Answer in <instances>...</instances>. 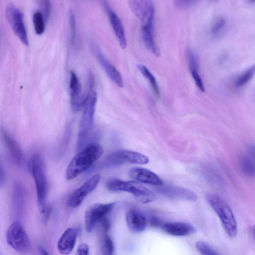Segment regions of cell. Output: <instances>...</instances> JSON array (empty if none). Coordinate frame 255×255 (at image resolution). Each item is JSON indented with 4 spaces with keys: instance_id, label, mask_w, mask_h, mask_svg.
Returning a JSON list of instances; mask_svg holds the SVG:
<instances>
[{
    "instance_id": "cell-26",
    "label": "cell",
    "mask_w": 255,
    "mask_h": 255,
    "mask_svg": "<svg viewBox=\"0 0 255 255\" xmlns=\"http://www.w3.org/2000/svg\"><path fill=\"white\" fill-rule=\"evenodd\" d=\"M226 25V20L223 17L217 18L213 23L211 32L213 35L219 34L225 28Z\"/></svg>"
},
{
    "instance_id": "cell-16",
    "label": "cell",
    "mask_w": 255,
    "mask_h": 255,
    "mask_svg": "<svg viewBox=\"0 0 255 255\" xmlns=\"http://www.w3.org/2000/svg\"><path fill=\"white\" fill-rule=\"evenodd\" d=\"M129 175L137 182L156 186L162 184V180L155 173L144 168H131L129 171Z\"/></svg>"
},
{
    "instance_id": "cell-13",
    "label": "cell",
    "mask_w": 255,
    "mask_h": 255,
    "mask_svg": "<svg viewBox=\"0 0 255 255\" xmlns=\"http://www.w3.org/2000/svg\"><path fill=\"white\" fill-rule=\"evenodd\" d=\"M69 88L71 97V104L73 110L78 111L84 107L86 96L81 94V85L79 80L73 71L70 72Z\"/></svg>"
},
{
    "instance_id": "cell-8",
    "label": "cell",
    "mask_w": 255,
    "mask_h": 255,
    "mask_svg": "<svg viewBox=\"0 0 255 255\" xmlns=\"http://www.w3.org/2000/svg\"><path fill=\"white\" fill-rule=\"evenodd\" d=\"M6 240L10 247L20 254H25L30 249L31 242L29 237L18 221L13 222L8 228Z\"/></svg>"
},
{
    "instance_id": "cell-14",
    "label": "cell",
    "mask_w": 255,
    "mask_h": 255,
    "mask_svg": "<svg viewBox=\"0 0 255 255\" xmlns=\"http://www.w3.org/2000/svg\"><path fill=\"white\" fill-rule=\"evenodd\" d=\"M0 136L12 161L17 165H20L23 160L22 150L15 140L3 128L0 129Z\"/></svg>"
},
{
    "instance_id": "cell-19",
    "label": "cell",
    "mask_w": 255,
    "mask_h": 255,
    "mask_svg": "<svg viewBox=\"0 0 255 255\" xmlns=\"http://www.w3.org/2000/svg\"><path fill=\"white\" fill-rule=\"evenodd\" d=\"M77 231L74 228H67L60 238L57 248L62 255H68L73 250L77 240Z\"/></svg>"
},
{
    "instance_id": "cell-10",
    "label": "cell",
    "mask_w": 255,
    "mask_h": 255,
    "mask_svg": "<svg viewBox=\"0 0 255 255\" xmlns=\"http://www.w3.org/2000/svg\"><path fill=\"white\" fill-rule=\"evenodd\" d=\"M116 202L95 203L90 205L86 210L84 216L85 230L87 232L92 231L96 224L102 221L111 211Z\"/></svg>"
},
{
    "instance_id": "cell-15",
    "label": "cell",
    "mask_w": 255,
    "mask_h": 255,
    "mask_svg": "<svg viewBox=\"0 0 255 255\" xmlns=\"http://www.w3.org/2000/svg\"><path fill=\"white\" fill-rule=\"evenodd\" d=\"M95 53L100 64L108 76L119 87L122 88L124 82L122 75L116 67L107 58L98 48L95 49Z\"/></svg>"
},
{
    "instance_id": "cell-7",
    "label": "cell",
    "mask_w": 255,
    "mask_h": 255,
    "mask_svg": "<svg viewBox=\"0 0 255 255\" xmlns=\"http://www.w3.org/2000/svg\"><path fill=\"white\" fill-rule=\"evenodd\" d=\"M148 158L137 152L129 150H119L107 155L101 166L107 168L125 164L142 165L149 162Z\"/></svg>"
},
{
    "instance_id": "cell-22",
    "label": "cell",
    "mask_w": 255,
    "mask_h": 255,
    "mask_svg": "<svg viewBox=\"0 0 255 255\" xmlns=\"http://www.w3.org/2000/svg\"><path fill=\"white\" fill-rule=\"evenodd\" d=\"M33 23L35 33L41 35L45 31V21L40 11H36L33 14Z\"/></svg>"
},
{
    "instance_id": "cell-33",
    "label": "cell",
    "mask_w": 255,
    "mask_h": 255,
    "mask_svg": "<svg viewBox=\"0 0 255 255\" xmlns=\"http://www.w3.org/2000/svg\"><path fill=\"white\" fill-rule=\"evenodd\" d=\"M39 253L41 255H49V254H48V253L47 252L46 250H45L44 248H40L39 249Z\"/></svg>"
},
{
    "instance_id": "cell-30",
    "label": "cell",
    "mask_w": 255,
    "mask_h": 255,
    "mask_svg": "<svg viewBox=\"0 0 255 255\" xmlns=\"http://www.w3.org/2000/svg\"><path fill=\"white\" fill-rule=\"evenodd\" d=\"M89 250V247L86 244H81L77 250L76 255H88Z\"/></svg>"
},
{
    "instance_id": "cell-4",
    "label": "cell",
    "mask_w": 255,
    "mask_h": 255,
    "mask_svg": "<svg viewBox=\"0 0 255 255\" xmlns=\"http://www.w3.org/2000/svg\"><path fill=\"white\" fill-rule=\"evenodd\" d=\"M97 101L96 92L89 89L83 108V111L80 123L77 143V149L79 150L84 147L93 129Z\"/></svg>"
},
{
    "instance_id": "cell-11",
    "label": "cell",
    "mask_w": 255,
    "mask_h": 255,
    "mask_svg": "<svg viewBox=\"0 0 255 255\" xmlns=\"http://www.w3.org/2000/svg\"><path fill=\"white\" fill-rule=\"evenodd\" d=\"M100 179V175L98 174H95L74 190L68 199L67 204L68 206L72 208H75L79 206L87 196L95 189Z\"/></svg>"
},
{
    "instance_id": "cell-2",
    "label": "cell",
    "mask_w": 255,
    "mask_h": 255,
    "mask_svg": "<svg viewBox=\"0 0 255 255\" xmlns=\"http://www.w3.org/2000/svg\"><path fill=\"white\" fill-rule=\"evenodd\" d=\"M29 166L36 186L38 208L41 213L44 214L48 184L43 160L39 155L35 154L31 157Z\"/></svg>"
},
{
    "instance_id": "cell-9",
    "label": "cell",
    "mask_w": 255,
    "mask_h": 255,
    "mask_svg": "<svg viewBox=\"0 0 255 255\" xmlns=\"http://www.w3.org/2000/svg\"><path fill=\"white\" fill-rule=\"evenodd\" d=\"M5 15L15 34L23 44L28 45L27 30L21 11L15 5L8 4L5 8Z\"/></svg>"
},
{
    "instance_id": "cell-32",
    "label": "cell",
    "mask_w": 255,
    "mask_h": 255,
    "mask_svg": "<svg viewBox=\"0 0 255 255\" xmlns=\"http://www.w3.org/2000/svg\"><path fill=\"white\" fill-rule=\"evenodd\" d=\"M150 224L154 227H160L162 222L161 221L157 218L155 217H152L150 219Z\"/></svg>"
},
{
    "instance_id": "cell-12",
    "label": "cell",
    "mask_w": 255,
    "mask_h": 255,
    "mask_svg": "<svg viewBox=\"0 0 255 255\" xmlns=\"http://www.w3.org/2000/svg\"><path fill=\"white\" fill-rule=\"evenodd\" d=\"M103 5L120 46L123 49L126 48L127 40L124 27L121 19L113 10L108 1H104Z\"/></svg>"
},
{
    "instance_id": "cell-29",
    "label": "cell",
    "mask_w": 255,
    "mask_h": 255,
    "mask_svg": "<svg viewBox=\"0 0 255 255\" xmlns=\"http://www.w3.org/2000/svg\"><path fill=\"white\" fill-rule=\"evenodd\" d=\"M40 2L42 8V10L40 11L44 17L45 22H46L50 13V3L48 0H42Z\"/></svg>"
},
{
    "instance_id": "cell-3",
    "label": "cell",
    "mask_w": 255,
    "mask_h": 255,
    "mask_svg": "<svg viewBox=\"0 0 255 255\" xmlns=\"http://www.w3.org/2000/svg\"><path fill=\"white\" fill-rule=\"evenodd\" d=\"M137 17L141 20V37L144 45L154 55L159 56L160 51L154 36V6L152 1L144 0Z\"/></svg>"
},
{
    "instance_id": "cell-28",
    "label": "cell",
    "mask_w": 255,
    "mask_h": 255,
    "mask_svg": "<svg viewBox=\"0 0 255 255\" xmlns=\"http://www.w3.org/2000/svg\"><path fill=\"white\" fill-rule=\"evenodd\" d=\"M69 21L70 30V39L71 43L73 44L75 39L76 27L74 15L72 11H70L69 12Z\"/></svg>"
},
{
    "instance_id": "cell-17",
    "label": "cell",
    "mask_w": 255,
    "mask_h": 255,
    "mask_svg": "<svg viewBox=\"0 0 255 255\" xmlns=\"http://www.w3.org/2000/svg\"><path fill=\"white\" fill-rule=\"evenodd\" d=\"M160 227L167 234L176 237L188 236L195 232L191 225L181 222L162 223Z\"/></svg>"
},
{
    "instance_id": "cell-1",
    "label": "cell",
    "mask_w": 255,
    "mask_h": 255,
    "mask_svg": "<svg viewBox=\"0 0 255 255\" xmlns=\"http://www.w3.org/2000/svg\"><path fill=\"white\" fill-rule=\"evenodd\" d=\"M104 149L96 143L88 144L71 160L66 171L67 180H72L85 172L103 154Z\"/></svg>"
},
{
    "instance_id": "cell-25",
    "label": "cell",
    "mask_w": 255,
    "mask_h": 255,
    "mask_svg": "<svg viewBox=\"0 0 255 255\" xmlns=\"http://www.w3.org/2000/svg\"><path fill=\"white\" fill-rule=\"evenodd\" d=\"M240 166L241 170L244 174L250 176L254 175V165L249 158H243L241 160Z\"/></svg>"
},
{
    "instance_id": "cell-5",
    "label": "cell",
    "mask_w": 255,
    "mask_h": 255,
    "mask_svg": "<svg viewBox=\"0 0 255 255\" xmlns=\"http://www.w3.org/2000/svg\"><path fill=\"white\" fill-rule=\"evenodd\" d=\"M206 199L219 218L226 234L231 238H235L238 232L237 223L228 204L220 197L214 194H208Z\"/></svg>"
},
{
    "instance_id": "cell-31",
    "label": "cell",
    "mask_w": 255,
    "mask_h": 255,
    "mask_svg": "<svg viewBox=\"0 0 255 255\" xmlns=\"http://www.w3.org/2000/svg\"><path fill=\"white\" fill-rule=\"evenodd\" d=\"M5 181V174L2 165L0 162V187L3 185Z\"/></svg>"
},
{
    "instance_id": "cell-6",
    "label": "cell",
    "mask_w": 255,
    "mask_h": 255,
    "mask_svg": "<svg viewBox=\"0 0 255 255\" xmlns=\"http://www.w3.org/2000/svg\"><path fill=\"white\" fill-rule=\"evenodd\" d=\"M106 187L110 191L130 193L142 203L151 202L156 198L152 191L135 181H123L113 178L107 181Z\"/></svg>"
},
{
    "instance_id": "cell-24",
    "label": "cell",
    "mask_w": 255,
    "mask_h": 255,
    "mask_svg": "<svg viewBox=\"0 0 255 255\" xmlns=\"http://www.w3.org/2000/svg\"><path fill=\"white\" fill-rule=\"evenodd\" d=\"M196 248L201 255H220L207 243L199 241L196 242Z\"/></svg>"
},
{
    "instance_id": "cell-27",
    "label": "cell",
    "mask_w": 255,
    "mask_h": 255,
    "mask_svg": "<svg viewBox=\"0 0 255 255\" xmlns=\"http://www.w3.org/2000/svg\"><path fill=\"white\" fill-rule=\"evenodd\" d=\"M114 244L111 239L108 237H106L103 241L104 255H114Z\"/></svg>"
},
{
    "instance_id": "cell-21",
    "label": "cell",
    "mask_w": 255,
    "mask_h": 255,
    "mask_svg": "<svg viewBox=\"0 0 255 255\" xmlns=\"http://www.w3.org/2000/svg\"><path fill=\"white\" fill-rule=\"evenodd\" d=\"M137 67L142 75L148 80L155 95L159 98L160 97V91L154 75L144 65L139 64L137 65Z\"/></svg>"
},
{
    "instance_id": "cell-20",
    "label": "cell",
    "mask_w": 255,
    "mask_h": 255,
    "mask_svg": "<svg viewBox=\"0 0 255 255\" xmlns=\"http://www.w3.org/2000/svg\"><path fill=\"white\" fill-rule=\"evenodd\" d=\"M126 221L129 229L134 233L143 231L147 225L145 217L139 212L130 210L126 214Z\"/></svg>"
},
{
    "instance_id": "cell-18",
    "label": "cell",
    "mask_w": 255,
    "mask_h": 255,
    "mask_svg": "<svg viewBox=\"0 0 255 255\" xmlns=\"http://www.w3.org/2000/svg\"><path fill=\"white\" fill-rule=\"evenodd\" d=\"M159 192L169 198L195 201L197 197L192 191L176 186H166L161 188Z\"/></svg>"
},
{
    "instance_id": "cell-23",
    "label": "cell",
    "mask_w": 255,
    "mask_h": 255,
    "mask_svg": "<svg viewBox=\"0 0 255 255\" xmlns=\"http://www.w3.org/2000/svg\"><path fill=\"white\" fill-rule=\"evenodd\" d=\"M255 66L253 65L244 72L237 79L235 86L237 88H241L245 85L254 76Z\"/></svg>"
}]
</instances>
